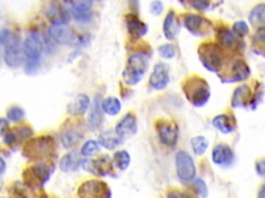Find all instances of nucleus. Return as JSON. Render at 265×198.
I'll return each instance as SVG.
<instances>
[{"mask_svg":"<svg viewBox=\"0 0 265 198\" xmlns=\"http://www.w3.org/2000/svg\"><path fill=\"white\" fill-rule=\"evenodd\" d=\"M137 119L133 114H127L118 122L115 128V132L123 139L129 138L137 133Z\"/></svg>","mask_w":265,"mask_h":198,"instance_id":"obj_16","label":"nucleus"},{"mask_svg":"<svg viewBox=\"0 0 265 198\" xmlns=\"http://www.w3.org/2000/svg\"><path fill=\"white\" fill-rule=\"evenodd\" d=\"M84 130L79 123H71L66 125L61 131L60 139L64 148H71L83 137Z\"/></svg>","mask_w":265,"mask_h":198,"instance_id":"obj_14","label":"nucleus"},{"mask_svg":"<svg viewBox=\"0 0 265 198\" xmlns=\"http://www.w3.org/2000/svg\"><path fill=\"white\" fill-rule=\"evenodd\" d=\"M78 195L83 198H103L110 197L111 192L106 183L98 180H89L79 187Z\"/></svg>","mask_w":265,"mask_h":198,"instance_id":"obj_10","label":"nucleus"},{"mask_svg":"<svg viewBox=\"0 0 265 198\" xmlns=\"http://www.w3.org/2000/svg\"><path fill=\"white\" fill-rule=\"evenodd\" d=\"M233 81H243L250 75V68L243 60H237L233 64Z\"/></svg>","mask_w":265,"mask_h":198,"instance_id":"obj_33","label":"nucleus"},{"mask_svg":"<svg viewBox=\"0 0 265 198\" xmlns=\"http://www.w3.org/2000/svg\"><path fill=\"white\" fill-rule=\"evenodd\" d=\"M6 168H7L6 162H5V160L3 159L2 157H0V175H3L6 172Z\"/></svg>","mask_w":265,"mask_h":198,"instance_id":"obj_46","label":"nucleus"},{"mask_svg":"<svg viewBox=\"0 0 265 198\" xmlns=\"http://www.w3.org/2000/svg\"><path fill=\"white\" fill-rule=\"evenodd\" d=\"M250 94H251V90L249 88V86L247 85H242L239 86L233 94L232 97V101L231 104L233 107H239V106H245L247 104V102L250 99Z\"/></svg>","mask_w":265,"mask_h":198,"instance_id":"obj_28","label":"nucleus"},{"mask_svg":"<svg viewBox=\"0 0 265 198\" xmlns=\"http://www.w3.org/2000/svg\"><path fill=\"white\" fill-rule=\"evenodd\" d=\"M233 160V152L226 144H219L212 150V161L214 164L224 166L229 165Z\"/></svg>","mask_w":265,"mask_h":198,"instance_id":"obj_17","label":"nucleus"},{"mask_svg":"<svg viewBox=\"0 0 265 198\" xmlns=\"http://www.w3.org/2000/svg\"><path fill=\"white\" fill-rule=\"evenodd\" d=\"M157 131L160 142L169 148L176 146L178 139V127L175 123L168 121H160L157 123Z\"/></svg>","mask_w":265,"mask_h":198,"instance_id":"obj_12","label":"nucleus"},{"mask_svg":"<svg viewBox=\"0 0 265 198\" xmlns=\"http://www.w3.org/2000/svg\"><path fill=\"white\" fill-rule=\"evenodd\" d=\"M193 188L198 195L203 196V197H205L207 195V186L203 180H201V179L195 180L193 183Z\"/></svg>","mask_w":265,"mask_h":198,"instance_id":"obj_40","label":"nucleus"},{"mask_svg":"<svg viewBox=\"0 0 265 198\" xmlns=\"http://www.w3.org/2000/svg\"><path fill=\"white\" fill-rule=\"evenodd\" d=\"M47 17L53 24H66L69 21V15L58 4H52L47 10Z\"/></svg>","mask_w":265,"mask_h":198,"instance_id":"obj_22","label":"nucleus"},{"mask_svg":"<svg viewBox=\"0 0 265 198\" xmlns=\"http://www.w3.org/2000/svg\"><path fill=\"white\" fill-rule=\"evenodd\" d=\"M9 128V121L4 118H0V136L7 133Z\"/></svg>","mask_w":265,"mask_h":198,"instance_id":"obj_45","label":"nucleus"},{"mask_svg":"<svg viewBox=\"0 0 265 198\" xmlns=\"http://www.w3.org/2000/svg\"><path fill=\"white\" fill-rule=\"evenodd\" d=\"M249 22L255 27H261L265 24V5H257L249 15Z\"/></svg>","mask_w":265,"mask_h":198,"instance_id":"obj_30","label":"nucleus"},{"mask_svg":"<svg viewBox=\"0 0 265 198\" xmlns=\"http://www.w3.org/2000/svg\"><path fill=\"white\" fill-rule=\"evenodd\" d=\"M163 30L167 39H173L177 35L179 30V23L174 12L171 11L168 13L164 21Z\"/></svg>","mask_w":265,"mask_h":198,"instance_id":"obj_27","label":"nucleus"},{"mask_svg":"<svg viewBox=\"0 0 265 198\" xmlns=\"http://www.w3.org/2000/svg\"><path fill=\"white\" fill-rule=\"evenodd\" d=\"M104 120V109L102 107L101 95L98 94L94 97L93 103L90 108L89 117H88V126L91 130H97L102 126Z\"/></svg>","mask_w":265,"mask_h":198,"instance_id":"obj_19","label":"nucleus"},{"mask_svg":"<svg viewBox=\"0 0 265 198\" xmlns=\"http://www.w3.org/2000/svg\"><path fill=\"white\" fill-rule=\"evenodd\" d=\"M186 98L193 105L200 107L204 105L210 96V90L207 82L201 77H190L183 85Z\"/></svg>","mask_w":265,"mask_h":198,"instance_id":"obj_3","label":"nucleus"},{"mask_svg":"<svg viewBox=\"0 0 265 198\" xmlns=\"http://www.w3.org/2000/svg\"><path fill=\"white\" fill-rule=\"evenodd\" d=\"M83 158L82 153H79L77 151H71L67 154H65L59 162L60 169L64 173H71L77 171L80 166H82Z\"/></svg>","mask_w":265,"mask_h":198,"instance_id":"obj_18","label":"nucleus"},{"mask_svg":"<svg viewBox=\"0 0 265 198\" xmlns=\"http://www.w3.org/2000/svg\"><path fill=\"white\" fill-rule=\"evenodd\" d=\"M5 61L11 68H17L25 61L24 46H22L18 36H14L8 41L5 50Z\"/></svg>","mask_w":265,"mask_h":198,"instance_id":"obj_9","label":"nucleus"},{"mask_svg":"<svg viewBox=\"0 0 265 198\" xmlns=\"http://www.w3.org/2000/svg\"><path fill=\"white\" fill-rule=\"evenodd\" d=\"M89 97L85 94H79L67 104V112L71 116H82L89 108Z\"/></svg>","mask_w":265,"mask_h":198,"instance_id":"obj_20","label":"nucleus"},{"mask_svg":"<svg viewBox=\"0 0 265 198\" xmlns=\"http://www.w3.org/2000/svg\"><path fill=\"white\" fill-rule=\"evenodd\" d=\"M256 172L259 176H265V159H262L256 163Z\"/></svg>","mask_w":265,"mask_h":198,"instance_id":"obj_44","label":"nucleus"},{"mask_svg":"<svg viewBox=\"0 0 265 198\" xmlns=\"http://www.w3.org/2000/svg\"><path fill=\"white\" fill-rule=\"evenodd\" d=\"M11 36V32L8 29H3L0 30V46L8 43V41L10 39Z\"/></svg>","mask_w":265,"mask_h":198,"instance_id":"obj_43","label":"nucleus"},{"mask_svg":"<svg viewBox=\"0 0 265 198\" xmlns=\"http://www.w3.org/2000/svg\"><path fill=\"white\" fill-rule=\"evenodd\" d=\"M190 3L198 11H205L209 7V0H190Z\"/></svg>","mask_w":265,"mask_h":198,"instance_id":"obj_41","label":"nucleus"},{"mask_svg":"<svg viewBox=\"0 0 265 198\" xmlns=\"http://www.w3.org/2000/svg\"><path fill=\"white\" fill-rule=\"evenodd\" d=\"M159 53L163 58L171 59L175 56V48L171 44H165L159 48Z\"/></svg>","mask_w":265,"mask_h":198,"instance_id":"obj_38","label":"nucleus"},{"mask_svg":"<svg viewBox=\"0 0 265 198\" xmlns=\"http://www.w3.org/2000/svg\"><path fill=\"white\" fill-rule=\"evenodd\" d=\"M259 196H260V197H264V198H265V186L262 188V190H261V192H260Z\"/></svg>","mask_w":265,"mask_h":198,"instance_id":"obj_47","label":"nucleus"},{"mask_svg":"<svg viewBox=\"0 0 265 198\" xmlns=\"http://www.w3.org/2000/svg\"><path fill=\"white\" fill-rule=\"evenodd\" d=\"M169 66L166 63L160 62L155 65L153 73L149 77V84L156 90H162L169 84Z\"/></svg>","mask_w":265,"mask_h":198,"instance_id":"obj_13","label":"nucleus"},{"mask_svg":"<svg viewBox=\"0 0 265 198\" xmlns=\"http://www.w3.org/2000/svg\"><path fill=\"white\" fill-rule=\"evenodd\" d=\"M148 68V59L143 54H134L128 60V66L123 72V77L128 85H136Z\"/></svg>","mask_w":265,"mask_h":198,"instance_id":"obj_4","label":"nucleus"},{"mask_svg":"<svg viewBox=\"0 0 265 198\" xmlns=\"http://www.w3.org/2000/svg\"><path fill=\"white\" fill-rule=\"evenodd\" d=\"M51 171L45 164H34L23 172V180L27 187L36 189L43 187L49 180Z\"/></svg>","mask_w":265,"mask_h":198,"instance_id":"obj_7","label":"nucleus"},{"mask_svg":"<svg viewBox=\"0 0 265 198\" xmlns=\"http://www.w3.org/2000/svg\"><path fill=\"white\" fill-rule=\"evenodd\" d=\"M104 111L110 116H116L122 110V103L116 97H107L102 102Z\"/></svg>","mask_w":265,"mask_h":198,"instance_id":"obj_31","label":"nucleus"},{"mask_svg":"<svg viewBox=\"0 0 265 198\" xmlns=\"http://www.w3.org/2000/svg\"><path fill=\"white\" fill-rule=\"evenodd\" d=\"M126 24L129 33L135 38H139L146 34L147 26L137 16L128 15L126 18Z\"/></svg>","mask_w":265,"mask_h":198,"instance_id":"obj_21","label":"nucleus"},{"mask_svg":"<svg viewBox=\"0 0 265 198\" xmlns=\"http://www.w3.org/2000/svg\"><path fill=\"white\" fill-rule=\"evenodd\" d=\"M32 134V130L29 127H18L11 131H7L5 134V143L9 146H14L18 142L27 138Z\"/></svg>","mask_w":265,"mask_h":198,"instance_id":"obj_24","label":"nucleus"},{"mask_svg":"<svg viewBox=\"0 0 265 198\" xmlns=\"http://www.w3.org/2000/svg\"><path fill=\"white\" fill-rule=\"evenodd\" d=\"M49 33L56 43L69 47L80 46L84 42L82 36L68 28L65 24H53Z\"/></svg>","mask_w":265,"mask_h":198,"instance_id":"obj_8","label":"nucleus"},{"mask_svg":"<svg viewBox=\"0 0 265 198\" xmlns=\"http://www.w3.org/2000/svg\"><path fill=\"white\" fill-rule=\"evenodd\" d=\"M204 67L210 71H219L224 63L221 49L214 44H203L198 51Z\"/></svg>","mask_w":265,"mask_h":198,"instance_id":"obj_6","label":"nucleus"},{"mask_svg":"<svg viewBox=\"0 0 265 198\" xmlns=\"http://www.w3.org/2000/svg\"><path fill=\"white\" fill-rule=\"evenodd\" d=\"M82 167L94 175V176H107L113 172V163L108 156H102L98 159H87L83 160Z\"/></svg>","mask_w":265,"mask_h":198,"instance_id":"obj_11","label":"nucleus"},{"mask_svg":"<svg viewBox=\"0 0 265 198\" xmlns=\"http://www.w3.org/2000/svg\"><path fill=\"white\" fill-rule=\"evenodd\" d=\"M163 9H164L163 4L160 2V0H155V2L151 4V6H150L151 14H154L156 16L161 15L162 12H163Z\"/></svg>","mask_w":265,"mask_h":198,"instance_id":"obj_42","label":"nucleus"},{"mask_svg":"<svg viewBox=\"0 0 265 198\" xmlns=\"http://www.w3.org/2000/svg\"><path fill=\"white\" fill-rule=\"evenodd\" d=\"M253 44L258 48L265 46V27L264 26H261L257 29V31L253 37Z\"/></svg>","mask_w":265,"mask_h":198,"instance_id":"obj_37","label":"nucleus"},{"mask_svg":"<svg viewBox=\"0 0 265 198\" xmlns=\"http://www.w3.org/2000/svg\"><path fill=\"white\" fill-rule=\"evenodd\" d=\"M55 151V143L49 135L32 138L24 146L23 156L29 160H43L51 157Z\"/></svg>","mask_w":265,"mask_h":198,"instance_id":"obj_1","label":"nucleus"},{"mask_svg":"<svg viewBox=\"0 0 265 198\" xmlns=\"http://www.w3.org/2000/svg\"><path fill=\"white\" fill-rule=\"evenodd\" d=\"M100 151H101L100 143H99V142H95V140H93V139L87 140V142L83 145V147H82V149H81L82 155L88 156V157L98 154Z\"/></svg>","mask_w":265,"mask_h":198,"instance_id":"obj_35","label":"nucleus"},{"mask_svg":"<svg viewBox=\"0 0 265 198\" xmlns=\"http://www.w3.org/2000/svg\"><path fill=\"white\" fill-rule=\"evenodd\" d=\"M99 143L108 150H114L123 144V138L119 137L116 132L114 133L111 130H106L100 135Z\"/></svg>","mask_w":265,"mask_h":198,"instance_id":"obj_26","label":"nucleus"},{"mask_svg":"<svg viewBox=\"0 0 265 198\" xmlns=\"http://www.w3.org/2000/svg\"><path fill=\"white\" fill-rule=\"evenodd\" d=\"M24 110L19 107V106H14V107H11L9 110H8V118L9 120L13 121V122H19L21 121L22 119L24 118Z\"/></svg>","mask_w":265,"mask_h":198,"instance_id":"obj_36","label":"nucleus"},{"mask_svg":"<svg viewBox=\"0 0 265 198\" xmlns=\"http://www.w3.org/2000/svg\"><path fill=\"white\" fill-rule=\"evenodd\" d=\"M250 29H249V26L246 22L244 21H238L236 23H234L233 25V32L237 35V36H240V37H244L246 36L248 33H249Z\"/></svg>","mask_w":265,"mask_h":198,"instance_id":"obj_39","label":"nucleus"},{"mask_svg":"<svg viewBox=\"0 0 265 198\" xmlns=\"http://www.w3.org/2000/svg\"><path fill=\"white\" fill-rule=\"evenodd\" d=\"M212 125L225 134L231 133L235 127L233 119L227 115H218L214 117L212 120Z\"/></svg>","mask_w":265,"mask_h":198,"instance_id":"obj_25","label":"nucleus"},{"mask_svg":"<svg viewBox=\"0 0 265 198\" xmlns=\"http://www.w3.org/2000/svg\"><path fill=\"white\" fill-rule=\"evenodd\" d=\"M93 4V0H73V13L76 19L88 20L90 17L89 11Z\"/></svg>","mask_w":265,"mask_h":198,"instance_id":"obj_23","label":"nucleus"},{"mask_svg":"<svg viewBox=\"0 0 265 198\" xmlns=\"http://www.w3.org/2000/svg\"><path fill=\"white\" fill-rule=\"evenodd\" d=\"M185 28L195 35H202L208 32L210 23L201 16L190 14L186 15L183 20Z\"/></svg>","mask_w":265,"mask_h":198,"instance_id":"obj_15","label":"nucleus"},{"mask_svg":"<svg viewBox=\"0 0 265 198\" xmlns=\"http://www.w3.org/2000/svg\"><path fill=\"white\" fill-rule=\"evenodd\" d=\"M218 38L220 43L226 48H234L238 45V38L236 34L227 28H223L219 31Z\"/></svg>","mask_w":265,"mask_h":198,"instance_id":"obj_29","label":"nucleus"},{"mask_svg":"<svg viewBox=\"0 0 265 198\" xmlns=\"http://www.w3.org/2000/svg\"><path fill=\"white\" fill-rule=\"evenodd\" d=\"M192 149L196 155H203L207 148H208V142L204 136H196L191 140Z\"/></svg>","mask_w":265,"mask_h":198,"instance_id":"obj_34","label":"nucleus"},{"mask_svg":"<svg viewBox=\"0 0 265 198\" xmlns=\"http://www.w3.org/2000/svg\"><path fill=\"white\" fill-rule=\"evenodd\" d=\"M131 163V156L127 151H117L113 156V164L118 169L125 171Z\"/></svg>","mask_w":265,"mask_h":198,"instance_id":"obj_32","label":"nucleus"},{"mask_svg":"<svg viewBox=\"0 0 265 198\" xmlns=\"http://www.w3.org/2000/svg\"><path fill=\"white\" fill-rule=\"evenodd\" d=\"M43 50L44 46L40 34L35 31L28 33L24 42L26 71L28 73L35 71L39 67Z\"/></svg>","mask_w":265,"mask_h":198,"instance_id":"obj_2","label":"nucleus"},{"mask_svg":"<svg viewBox=\"0 0 265 198\" xmlns=\"http://www.w3.org/2000/svg\"><path fill=\"white\" fill-rule=\"evenodd\" d=\"M175 164L178 179L181 183L187 184L196 177V166L193 158L185 151H179L175 157Z\"/></svg>","mask_w":265,"mask_h":198,"instance_id":"obj_5","label":"nucleus"}]
</instances>
